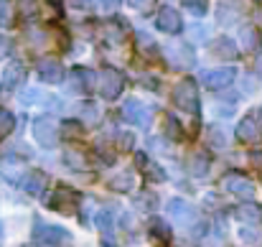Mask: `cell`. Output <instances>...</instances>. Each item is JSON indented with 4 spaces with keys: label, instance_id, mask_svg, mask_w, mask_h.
I'll return each mask as SVG.
<instances>
[{
    "label": "cell",
    "instance_id": "obj_29",
    "mask_svg": "<svg viewBox=\"0 0 262 247\" xmlns=\"http://www.w3.org/2000/svg\"><path fill=\"white\" fill-rule=\"evenodd\" d=\"M183 8H186L191 15L201 18V15H206V10H209V0H183Z\"/></svg>",
    "mask_w": 262,
    "mask_h": 247
},
{
    "label": "cell",
    "instance_id": "obj_11",
    "mask_svg": "<svg viewBox=\"0 0 262 247\" xmlns=\"http://www.w3.org/2000/svg\"><path fill=\"white\" fill-rule=\"evenodd\" d=\"M38 77L46 84H61L64 77H67V72H64V64L59 59H43L38 64Z\"/></svg>",
    "mask_w": 262,
    "mask_h": 247
},
{
    "label": "cell",
    "instance_id": "obj_9",
    "mask_svg": "<svg viewBox=\"0 0 262 247\" xmlns=\"http://www.w3.org/2000/svg\"><path fill=\"white\" fill-rule=\"evenodd\" d=\"M156 26H158V31H163V33H181V28H183V20H181V15H178V10L173 8H161V13H158V18H156Z\"/></svg>",
    "mask_w": 262,
    "mask_h": 247
},
{
    "label": "cell",
    "instance_id": "obj_41",
    "mask_svg": "<svg viewBox=\"0 0 262 247\" xmlns=\"http://www.w3.org/2000/svg\"><path fill=\"white\" fill-rule=\"evenodd\" d=\"M250 163L255 166L257 171H262V151H252L250 153Z\"/></svg>",
    "mask_w": 262,
    "mask_h": 247
},
{
    "label": "cell",
    "instance_id": "obj_7",
    "mask_svg": "<svg viewBox=\"0 0 262 247\" xmlns=\"http://www.w3.org/2000/svg\"><path fill=\"white\" fill-rule=\"evenodd\" d=\"M166 209H168V214L173 217V222H178L181 227H196V222H199L196 207L188 204L186 199H171Z\"/></svg>",
    "mask_w": 262,
    "mask_h": 247
},
{
    "label": "cell",
    "instance_id": "obj_13",
    "mask_svg": "<svg viewBox=\"0 0 262 247\" xmlns=\"http://www.w3.org/2000/svg\"><path fill=\"white\" fill-rule=\"evenodd\" d=\"M209 51L216 56V59H229V61H234L237 56H239V49H237V44L232 41V38H227V36H219V38H214L211 44H209Z\"/></svg>",
    "mask_w": 262,
    "mask_h": 247
},
{
    "label": "cell",
    "instance_id": "obj_20",
    "mask_svg": "<svg viewBox=\"0 0 262 247\" xmlns=\"http://www.w3.org/2000/svg\"><path fill=\"white\" fill-rule=\"evenodd\" d=\"M97 227L102 232V242L107 240V245H112V235H115V219H112V212L110 209H102L97 214Z\"/></svg>",
    "mask_w": 262,
    "mask_h": 247
},
{
    "label": "cell",
    "instance_id": "obj_28",
    "mask_svg": "<svg viewBox=\"0 0 262 247\" xmlns=\"http://www.w3.org/2000/svg\"><path fill=\"white\" fill-rule=\"evenodd\" d=\"M18 8H20V15H23L26 20L36 18V15H38V10H41L38 0H18Z\"/></svg>",
    "mask_w": 262,
    "mask_h": 247
},
{
    "label": "cell",
    "instance_id": "obj_31",
    "mask_svg": "<svg viewBox=\"0 0 262 247\" xmlns=\"http://www.w3.org/2000/svg\"><path fill=\"white\" fill-rule=\"evenodd\" d=\"M237 217H239L242 222H257V219H260V209H257L255 204H242V207L237 209Z\"/></svg>",
    "mask_w": 262,
    "mask_h": 247
},
{
    "label": "cell",
    "instance_id": "obj_46",
    "mask_svg": "<svg viewBox=\"0 0 262 247\" xmlns=\"http://www.w3.org/2000/svg\"><path fill=\"white\" fill-rule=\"evenodd\" d=\"M257 74H260V79H262V61L257 64Z\"/></svg>",
    "mask_w": 262,
    "mask_h": 247
},
{
    "label": "cell",
    "instance_id": "obj_12",
    "mask_svg": "<svg viewBox=\"0 0 262 247\" xmlns=\"http://www.w3.org/2000/svg\"><path fill=\"white\" fill-rule=\"evenodd\" d=\"M242 15V3L239 0H219L216 5V20L219 26H232Z\"/></svg>",
    "mask_w": 262,
    "mask_h": 247
},
{
    "label": "cell",
    "instance_id": "obj_8",
    "mask_svg": "<svg viewBox=\"0 0 262 247\" xmlns=\"http://www.w3.org/2000/svg\"><path fill=\"white\" fill-rule=\"evenodd\" d=\"M222 186H224V191H229V194H234V196H239V199H252V196H255V183H252L247 176H242V173H229V176H224V178H222Z\"/></svg>",
    "mask_w": 262,
    "mask_h": 247
},
{
    "label": "cell",
    "instance_id": "obj_25",
    "mask_svg": "<svg viewBox=\"0 0 262 247\" xmlns=\"http://www.w3.org/2000/svg\"><path fill=\"white\" fill-rule=\"evenodd\" d=\"M133 207L138 209V212H153L156 207H158V196L156 194H150V191H143V194H138L135 199H133Z\"/></svg>",
    "mask_w": 262,
    "mask_h": 247
},
{
    "label": "cell",
    "instance_id": "obj_3",
    "mask_svg": "<svg viewBox=\"0 0 262 247\" xmlns=\"http://www.w3.org/2000/svg\"><path fill=\"white\" fill-rule=\"evenodd\" d=\"M33 242L38 245H49V247H61L72 242V232L59 227V224H46V222H36L33 227Z\"/></svg>",
    "mask_w": 262,
    "mask_h": 247
},
{
    "label": "cell",
    "instance_id": "obj_36",
    "mask_svg": "<svg viewBox=\"0 0 262 247\" xmlns=\"http://www.w3.org/2000/svg\"><path fill=\"white\" fill-rule=\"evenodd\" d=\"M145 176L150 178V181H156V183H161V181H166V173H163V168L156 163H148L145 166Z\"/></svg>",
    "mask_w": 262,
    "mask_h": 247
},
{
    "label": "cell",
    "instance_id": "obj_44",
    "mask_svg": "<svg viewBox=\"0 0 262 247\" xmlns=\"http://www.w3.org/2000/svg\"><path fill=\"white\" fill-rule=\"evenodd\" d=\"M46 3H51L54 10H61V0H46Z\"/></svg>",
    "mask_w": 262,
    "mask_h": 247
},
{
    "label": "cell",
    "instance_id": "obj_30",
    "mask_svg": "<svg viewBox=\"0 0 262 247\" xmlns=\"http://www.w3.org/2000/svg\"><path fill=\"white\" fill-rule=\"evenodd\" d=\"M13 128H15V117H13V112L5 110V107H0V138L8 135V133H13Z\"/></svg>",
    "mask_w": 262,
    "mask_h": 247
},
{
    "label": "cell",
    "instance_id": "obj_19",
    "mask_svg": "<svg viewBox=\"0 0 262 247\" xmlns=\"http://www.w3.org/2000/svg\"><path fill=\"white\" fill-rule=\"evenodd\" d=\"M64 163L72 171H84L87 168V153L79 146H69V148H64Z\"/></svg>",
    "mask_w": 262,
    "mask_h": 247
},
{
    "label": "cell",
    "instance_id": "obj_17",
    "mask_svg": "<svg viewBox=\"0 0 262 247\" xmlns=\"http://www.w3.org/2000/svg\"><path fill=\"white\" fill-rule=\"evenodd\" d=\"M260 135H262L260 125H257L255 117H245V120L237 125V138H239L242 143H257Z\"/></svg>",
    "mask_w": 262,
    "mask_h": 247
},
{
    "label": "cell",
    "instance_id": "obj_40",
    "mask_svg": "<svg viewBox=\"0 0 262 247\" xmlns=\"http://www.w3.org/2000/svg\"><path fill=\"white\" fill-rule=\"evenodd\" d=\"M69 5H72L74 10H79V13H89L92 5H94V0H69Z\"/></svg>",
    "mask_w": 262,
    "mask_h": 247
},
{
    "label": "cell",
    "instance_id": "obj_21",
    "mask_svg": "<svg viewBox=\"0 0 262 247\" xmlns=\"http://www.w3.org/2000/svg\"><path fill=\"white\" fill-rule=\"evenodd\" d=\"M168 59H171V64H176V67H191L193 64V51L188 49V46H171L168 51Z\"/></svg>",
    "mask_w": 262,
    "mask_h": 247
},
{
    "label": "cell",
    "instance_id": "obj_23",
    "mask_svg": "<svg viewBox=\"0 0 262 247\" xmlns=\"http://www.w3.org/2000/svg\"><path fill=\"white\" fill-rule=\"evenodd\" d=\"M148 232H150V237H156V240L163 242V245L171 240V227H168V222H166L163 217H153L150 224H148Z\"/></svg>",
    "mask_w": 262,
    "mask_h": 247
},
{
    "label": "cell",
    "instance_id": "obj_22",
    "mask_svg": "<svg viewBox=\"0 0 262 247\" xmlns=\"http://www.w3.org/2000/svg\"><path fill=\"white\" fill-rule=\"evenodd\" d=\"M209 156L204 153V151H196L191 158H188V171H191V176H196V178H201V176H206L209 173Z\"/></svg>",
    "mask_w": 262,
    "mask_h": 247
},
{
    "label": "cell",
    "instance_id": "obj_26",
    "mask_svg": "<svg viewBox=\"0 0 262 247\" xmlns=\"http://www.w3.org/2000/svg\"><path fill=\"white\" fill-rule=\"evenodd\" d=\"M206 143L214 146V148H224L227 146V135L222 133V128L211 125V128H206Z\"/></svg>",
    "mask_w": 262,
    "mask_h": 247
},
{
    "label": "cell",
    "instance_id": "obj_34",
    "mask_svg": "<svg viewBox=\"0 0 262 247\" xmlns=\"http://www.w3.org/2000/svg\"><path fill=\"white\" fill-rule=\"evenodd\" d=\"M181 133H183V130H181L178 120H176L173 115H168V117H166V135H168L171 140H181V138H183Z\"/></svg>",
    "mask_w": 262,
    "mask_h": 247
},
{
    "label": "cell",
    "instance_id": "obj_14",
    "mask_svg": "<svg viewBox=\"0 0 262 247\" xmlns=\"http://www.w3.org/2000/svg\"><path fill=\"white\" fill-rule=\"evenodd\" d=\"M26 82V67L20 61H10L5 69H3V87L5 89H18Z\"/></svg>",
    "mask_w": 262,
    "mask_h": 247
},
{
    "label": "cell",
    "instance_id": "obj_16",
    "mask_svg": "<svg viewBox=\"0 0 262 247\" xmlns=\"http://www.w3.org/2000/svg\"><path fill=\"white\" fill-rule=\"evenodd\" d=\"M72 87H74V92H92L94 89V74H92V69L87 67H74L72 69Z\"/></svg>",
    "mask_w": 262,
    "mask_h": 247
},
{
    "label": "cell",
    "instance_id": "obj_47",
    "mask_svg": "<svg viewBox=\"0 0 262 247\" xmlns=\"http://www.w3.org/2000/svg\"><path fill=\"white\" fill-rule=\"evenodd\" d=\"M260 120H262V110H260Z\"/></svg>",
    "mask_w": 262,
    "mask_h": 247
},
{
    "label": "cell",
    "instance_id": "obj_18",
    "mask_svg": "<svg viewBox=\"0 0 262 247\" xmlns=\"http://www.w3.org/2000/svg\"><path fill=\"white\" fill-rule=\"evenodd\" d=\"M104 38L112 41V44H122L127 38V23L120 20V18H112L104 23Z\"/></svg>",
    "mask_w": 262,
    "mask_h": 247
},
{
    "label": "cell",
    "instance_id": "obj_24",
    "mask_svg": "<svg viewBox=\"0 0 262 247\" xmlns=\"http://www.w3.org/2000/svg\"><path fill=\"white\" fill-rule=\"evenodd\" d=\"M107 186L112 189V191H117V194H125V191H130L133 186H135V178H133V173H117V176H112L110 181H107Z\"/></svg>",
    "mask_w": 262,
    "mask_h": 247
},
{
    "label": "cell",
    "instance_id": "obj_2",
    "mask_svg": "<svg viewBox=\"0 0 262 247\" xmlns=\"http://www.w3.org/2000/svg\"><path fill=\"white\" fill-rule=\"evenodd\" d=\"M33 138L43 148H56L59 146V138H61V122L56 117H51V115L36 117L33 120Z\"/></svg>",
    "mask_w": 262,
    "mask_h": 247
},
{
    "label": "cell",
    "instance_id": "obj_6",
    "mask_svg": "<svg viewBox=\"0 0 262 247\" xmlns=\"http://www.w3.org/2000/svg\"><path fill=\"white\" fill-rule=\"evenodd\" d=\"M120 115H122L125 122H130V125H135V128H150V120H153L150 107L143 105L140 99H127V102L122 105Z\"/></svg>",
    "mask_w": 262,
    "mask_h": 247
},
{
    "label": "cell",
    "instance_id": "obj_38",
    "mask_svg": "<svg viewBox=\"0 0 262 247\" xmlns=\"http://www.w3.org/2000/svg\"><path fill=\"white\" fill-rule=\"evenodd\" d=\"M10 3L8 0H0V26H8L10 23Z\"/></svg>",
    "mask_w": 262,
    "mask_h": 247
},
{
    "label": "cell",
    "instance_id": "obj_43",
    "mask_svg": "<svg viewBox=\"0 0 262 247\" xmlns=\"http://www.w3.org/2000/svg\"><path fill=\"white\" fill-rule=\"evenodd\" d=\"M239 237H242V240H250V242H252V240H255V232H252V230H242V235H239Z\"/></svg>",
    "mask_w": 262,
    "mask_h": 247
},
{
    "label": "cell",
    "instance_id": "obj_45",
    "mask_svg": "<svg viewBox=\"0 0 262 247\" xmlns=\"http://www.w3.org/2000/svg\"><path fill=\"white\" fill-rule=\"evenodd\" d=\"M3 240H5V232H3V224H0V245H3Z\"/></svg>",
    "mask_w": 262,
    "mask_h": 247
},
{
    "label": "cell",
    "instance_id": "obj_35",
    "mask_svg": "<svg viewBox=\"0 0 262 247\" xmlns=\"http://www.w3.org/2000/svg\"><path fill=\"white\" fill-rule=\"evenodd\" d=\"M156 3H158V0H127V5H130L133 10H138V13H150V10L156 8Z\"/></svg>",
    "mask_w": 262,
    "mask_h": 247
},
{
    "label": "cell",
    "instance_id": "obj_33",
    "mask_svg": "<svg viewBox=\"0 0 262 247\" xmlns=\"http://www.w3.org/2000/svg\"><path fill=\"white\" fill-rule=\"evenodd\" d=\"M79 112H82V117L87 120V122H99V107L94 105V102H84L82 107H79Z\"/></svg>",
    "mask_w": 262,
    "mask_h": 247
},
{
    "label": "cell",
    "instance_id": "obj_10",
    "mask_svg": "<svg viewBox=\"0 0 262 247\" xmlns=\"http://www.w3.org/2000/svg\"><path fill=\"white\" fill-rule=\"evenodd\" d=\"M234 79H237V69H232V67H219V69H211L209 74H204V82L209 89H227Z\"/></svg>",
    "mask_w": 262,
    "mask_h": 247
},
{
    "label": "cell",
    "instance_id": "obj_42",
    "mask_svg": "<svg viewBox=\"0 0 262 247\" xmlns=\"http://www.w3.org/2000/svg\"><path fill=\"white\" fill-rule=\"evenodd\" d=\"M117 5H120V0H99V8H102V10H107V13H112Z\"/></svg>",
    "mask_w": 262,
    "mask_h": 247
},
{
    "label": "cell",
    "instance_id": "obj_37",
    "mask_svg": "<svg viewBox=\"0 0 262 247\" xmlns=\"http://www.w3.org/2000/svg\"><path fill=\"white\" fill-rule=\"evenodd\" d=\"M133 143H135V138H133V133H120L117 135V148L120 151H133Z\"/></svg>",
    "mask_w": 262,
    "mask_h": 247
},
{
    "label": "cell",
    "instance_id": "obj_1",
    "mask_svg": "<svg viewBox=\"0 0 262 247\" xmlns=\"http://www.w3.org/2000/svg\"><path fill=\"white\" fill-rule=\"evenodd\" d=\"M173 102L178 110L188 112V115H199L201 112V99H199V87L193 79H181V82L173 87Z\"/></svg>",
    "mask_w": 262,
    "mask_h": 247
},
{
    "label": "cell",
    "instance_id": "obj_27",
    "mask_svg": "<svg viewBox=\"0 0 262 247\" xmlns=\"http://www.w3.org/2000/svg\"><path fill=\"white\" fill-rule=\"evenodd\" d=\"M242 44H245L250 51H257V49H260V36H257V28L247 26V28L242 31Z\"/></svg>",
    "mask_w": 262,
    "mask_h": 247
},
{
    "label": "cell",
    "instance_id": "obj_15",
    "mask_svg": "<svg viewBox=\"0 0 262 247\" xmlns=\"http://www.w3.org/2000/svg\"><path fill=\"white\" fill-rule=\"evenodd\" d=\"M46 183H49V178H46V173H43V171H31V173L20 181L23 191H26V194H31V196H41V194H43V189H46Z\"/></svg>",
    "mask_w": 262,
    "mask_h": 247
},
{
    "label": "cell",
    "instance_id": "obj_5",
    "mask_svg": "<svg viewBox=\"0 0 262 247\" xmlns=\"http://www.w3.org/2000/svg\"><path fill=\"white\" fill-rule=\"evenodd\" d=\"M79 201H82V196H79L74 189H69V186H59V189L51 194L49 207H51L54 212H59V214H77Z\"/></svg>",
    "mask_w": 262,
    "mask_h": 247
},
{
    "label": "cell",
    "instance_id": "obj_4",
    "mask_svg": "<svg viewBox=\"0 0 262 247\" xmlns=\"http://www.w3.org/2000/svg\"><path fill=\"white\" fill-rule=\"evenodd\" d=\"M125 89V74L115 67H104L102 74H99V94L107 99V102H115Z\"/></svg>",
    "mask_w": 262,
    "mask_h": 247
},
{
    "label": "cell",
    "instance_id": "obj_39",
    "mask_svg": "<svg viewBox=\"0 0 262 247\" xmlns=\"http://www.w3.org/2000/svg\"><path fill=\"white\" fill-rule=\"evenodd\" d=\"M10 51H13V44H10V38L0 33V61H3V59H8V56H10Z\"/></svg>",
    "mask_w": 262,
    "mask_h": 247
},
{
    "label": "cell",
    "instance_id": "obj_32",
    "mask_svg": "<svg viewBox=\"0 0 262 247\" xmlns=\"http://www.w3.org/2000/svg\"><path fill=\"white\" fill-rule=\"evenodd\" d=\"M61 133H67L69 138H79V135H84V125L77 122V120H64L61 122Z\"/></svg>",
    "mask_w": 262,
    "mask_h": 247
}]
</instances>
